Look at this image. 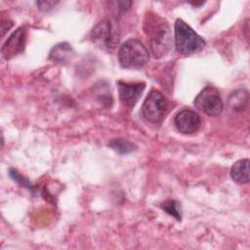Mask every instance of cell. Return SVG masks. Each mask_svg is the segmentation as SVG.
Wrapping results in <instances>:
<instances>
[{"label":"cell","mask_w":250,"mask_h":250,"mask_svg":"<svg viewBox=\"0 0 250 250\" xmlns=\"http://www.w3.org/2000/svg\"><path fill=\"white\" fill-rule=\"evenodd\" d=\"M145 32L149 41V47L155 58L165 56L171 49L173 40L168 22L155 14L146 17Z\"/></svg>","instance_id":"6da1fadb"},{"label":"cell","mask_w":250,"mask_h":250,"mask_svg":"<svg viewBox=\"0 0 250 250\" xmlns=\"http://www.w3.org/2000/svg\"><path fill=\"white\" fill-rule=\"evenodd\" d=\"M175 46L182 55H192L205 47V41L187 22L178 19L175 23Z\"/></svg>","instance_id":"7a4b0ae2"},{"label":"cell","mask_w":250,"mask_h":250,"mask_svg":"<svg viewBox=\"0 0 250 250\" xmlns=\"http://www.w3.org/2000/svg\"><path fill=\"white\" fill-rule=\"evenodd\" d=\"M149 60L148 51L138 39H128L118 51V62L124 68H143Z\"/></svg>","instance_id":"3957f363"},{"label":"cell","mask_w":250,"mask_h":250,"mask_svg":"<svg viewBox=\"0 0 250 250\" xmlns=\"http://www.w3.org/2000/svg\"><path fill=\"white\" fill-rule=\"evenodd\" d=\"M91 38L99 48L112 51L117 46L120 38L118 24L111 19L103 20L92 29Z\"/></svg>","instance_id":"277c9868"},{"label":"cell","mask_w":250,"mask_h":250,"mask_svg":"<svg viewBox=\"0 0 250 250\" xmlns=\"http://www.w3.org/2000/svg\"><path fill=\"white\" fill-rule=\"evenodd\" d=\"M168 110V102L166 98L156 90H152L146 98L142 113L146 120L150 123H159Z\"/></svg>","instance_id":"5b68a950"},{"label":"cell","mask_w":250,"mask_h":250,"mask_svg":"<svg viewBox=\"0 0 250 250\" xmlns=\"http://www.w3.org/2000/svg\"><path fill=\"white\" fill-rule=\"evenodd\" d=\"M194 105L197 109L209 116L221 114L224 104L220 92L213 86H206L194 99Z\"/></svg>","instance_id":"8992f818"},{"label":"cell","mask_w":250,"mask_h":250,"mask_svg":"<svg viewBox=\"0 0 250 250\" xmlns=\"http://www.w3.org/2000/svg\"><path fill=\"white\" fill-rule=\"evenodd\" d=\"M174 124L180 133L189 135L198 131L201 125V120L195 111L191 109H183L176 114Z\"/></svg>","instance_id":"52a82bcc"},{"label":"cell","mask_w":250,"mask_h":250,"mask_svg":"<svg viewBox=\"0 0 250 250\" xmlns=\"http://www.w3.org/2000/svg\"><path fill=\"white\" fill-rule=\"evenodd\" d=\"M117 85H118L119 98L121 102L129 107L134 106L138 103L146 87V84L143 82L127 83V82L119 81Z\"/></svg>","instance_id":"ba28073f"},{"label":"cell","mask_w":250,"mask_h":250,"mask_svg":"<svg viewBox=\"0 0 250 250\" xmlns=\"http://www.w3.org/2000/svg\"><path fill=\"white\" fill-rule=\"evenodd\" d=\"M26 40V29L25 27L21 26L19 27L16 31H14L11 36L7 39L5 44L2 47V54L8 60L19 53L22 52L24 49Z\"/></svg>","instance_id":"9c48e42d"},{"label":"cell","mask_w":250,"mask_h":250,"mask_svg":"<svg viewBox=\"0 0 250 250\" xmlns=\"http://www.w3.org/2000/svg\"><path fill=\"white\" fill-rule=\"evenodd\" d=\"M249 159L244 158L236 161L230 169V177L237 184H247L249 182Z\"/></svg>","instance_id":"30bf717a"},{"label":"cell","mask_w":250,"mask_h":250,"mask_svg":"<svg viewBox=\"0 0 250 250\" xmlns=\"http://www.w3.org/2000/svg\"><path fill=\"white\" fill-rule=\"evenodd\" d=\"M248 102V93L245 90H238L233 92L229 100V104L233 110H241Z\"/></svg>","instance_id":"8fae6325"},{"label":"cell","mask_w":250,"mask_h":250,"mask_svg":"<svg viewBox=\"0 0 250 250\" xmlns=\"http://www.w3.org/2000/svg\"><path fill=\"white\" fill-rule=\"evenodd\" d=\"M108 146H110L113 150L121 154L130 153L136 149V146L134 144L124 139H113L108 143Z\"/></svg>","instance_id":"7c38bea8"},{"label":"cell","mask_w":250,"mask_h":250,"mask_svg":"<svg viewBox=\"0 0 250 250\" xmlns=\"http://www.w3.org/2000/svg\"><path fill=\"white\" fill-rule=\"evenodd\" d=\"M71 51V48L66 43H62L57 45L53 48V50L50 53V58L54 61H63V58L65 57L64 54L69 55Z\"/></svg>","instance_id":"4fadbf2b"},{"label":"cell","mask_w":250,"mask_h":250,"mask_svg":"<svg viewBox=\"0 0 250 250\" xmlns=\"http://www.w3.org/2000/svg\"><path fill=\"white\" fill-rule=\"evenodd\" d=\"M161 208L169 215L175 217L178 221L181 220V211L179 204L175 200H166L161 204Z\"/></svg>","instance_id":"5bb4252c"},{"label":"cell","mask_w":250,"mask_h":250,"mask_svg":"<svg viewBox=\"0 0 250 250\" xmlns=\"http://www.w3.org/2000/svg\"><path fill=\"white\" fill-rule=\"evenodd\" d=\"M10 176H11L17 183H19L20 185L23 186L24 188H29V189L32 188V187L30 186L29 182H28L26 179L22 178V176H21V174H19L18 171L14 170V169H11V170H10Z\"/></svg>","instance_id":"9a60e30c"},{"label":"cell","mask_w":250,"mask_h":250,"mask_svg":"<svg viewBox=\"0 0 250 250\" xmlns=\"http://www.w3.org/2000/svg\"><path fill=\"white\" fill-rule=\"evenodd\" d=\"M56 3L57 2H55V1H39V2H37V5L40 10L48 11V10L52 9L56 5Z\"/></svg>","instance_id":"2e32d148"}]
</instances>
